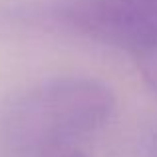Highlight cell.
Listing matches in <instances>:
<instances>
[{"instance_id": "obj_4", "label": "cell", "mask_w": 157, "mask_h": 157, "mask_svg": "<svg viewBox=\"0 0 157 157\" xmlns=\"http://www.w3.org/2000/svg\"><path fill=\"white\" fill-rule=\"evenodd\" d=\"M58 157H86V153H82V151H76V149H72V151H68V153H62V155H58Z\"/></svg>"}, {"instance_id": "obj_5", "label": "cell", "mask_w": 157, "mask_h": 157, "mask_svg": "<svg viewBox=\"0 0 157 157\" xmlns=\"http://www.w3.org/2000/svg\"><path fill=\"white\" fill-rule=\"evenodd\" d=\"M151 157H157V147H155V151H153V155H151Z\"/></svg>"}, {"instance_id": "obj_3", "label": "cell", "mask_w": 157, "mask_h": 157, "mask_svg": "<svg viewBox=\"0 0 157 157\" xmlns=\"http://www.w3.org/2000/svg\"><path fill=\"white\" fill-rule=\"evenodd\" d=\"M137 66L143 74V80L149 84V88L157 94V54L137 58Z\"/></svg>"}, {"instance_id": "obj_1", "label": "cell", "mask_w": 157, "mask_h": 157, "mask_svg": "<svg viewBox=\"0 0 157 157\" xmlns=\"http://www.w3.org/2000/svg\"><path fill=\"white\" fill-rule=\"evenodd\" d=\"M115 111L104 82L62 76L20 94L0 117L2 157H58L100 131Z\"/></svg>"}, {"instance_id": "obj_2", "label": "cell", "mask_w": 157, "mask_h": 157, "mask_svg": "<svg viewBox=\"0 0 157 157\" xmlns=\"http://www.w3.org/2000/svg\"><path fill=\"white\" fill-rule=\"evenodd\" d=\"M2 14L54 24L135 60L157 54V0H12L2 4Z\"/></svg>"}]
</instances>
